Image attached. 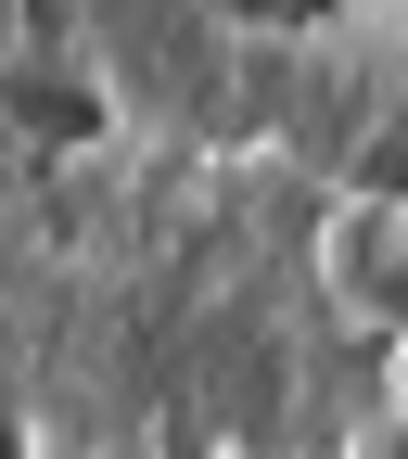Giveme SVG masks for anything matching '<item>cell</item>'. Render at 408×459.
<instances>
[{
    "instance_id": "cell-2",
    "label": "cell",
    "mask_w": 408,
    "mask_h": 459,
    "mask_svg": "<svg viewBox=\"0 0 408 459\" xmlns=\"http://www.w3.org/2000/svg\"><path fill=\"white\" fill-rule=\"evenodd\" d=\"M358 204H408V128H383L358 153Z\"/></svg>"
},
{
    "instance_id": "cell-3",
    "label": "cell",
    "mask_w": 408,
    "mask_h": 459,
    "mask_svg": "<svg viewBox=\"0 0 408 459\" xmlns=\"http://www.w3.org/2000/svg\"><path fill=\"white\" fill-rule=\"evenodd\" d=\"M217 13H230V26H319L332 0H217Z\"/></svg>"
},
{
    "instance_id": "cell-5",
    "label": "cell",
    "mask_w": 408,
    "mask_h": 459,
    "mask_svg": "<svg viewBox=\"0 0 408 459\" xmlns=\"http://www.w3.org/2000/svg\"><path fill=\"white\" fill-rule=\"evenodd\" d=\"M0 39H13V0H0Z\"/></svg>"
},
{
    "instance_id": "cell-1",
    "label": "cell",
    "mask_w": 408,
    "mask_h": 459,
    "mask_svg": "<svg viewBox=\"0 0 408 459\" xmlns=\"http://www.w3.org/2000/svg\"><path fill=\"white\" fill-rule=\"evenodd\" d=\"M0 128H13L26 153H102L115 141V102L77 65H0Z\"/></svg>"
},
{
    "instance_id": "cell-4",
    "label": "cell",
    "mask_w": 408,
    "mask_h": 459,
    "mask_svg": "<svg viewBox=\"0 0 408 459\" xmlns=\"http://www.w3.org/2000/svg\"><path fill=\"white\" fill-rule=\"evenodd\" d=\"M0 459H26V434H13V421H0Z\"/></svg>"
}]
</instances>
